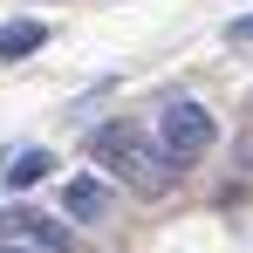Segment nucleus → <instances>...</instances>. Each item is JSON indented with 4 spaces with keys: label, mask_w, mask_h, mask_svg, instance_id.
Masks as SVG:
<instances>
[{
    "label": "nucleus",
    "mask_w": 253,
    "mask_h": 253,
    "mask_svg": "<svg viewBox=\"0 0 253 253\" xmlns=\"http://www.w3.org/2000/svg\"><path fill=\"white\" fill-rule=\"evenodd\" d=\"M0 240L21 247V253H69V233L48 226L42 212H28V206H7V212H0Z\"/></svg>",
    "instance_id": "7ed1b4c3"
},
{
    "label": "nucleus",
    "mask_w": 253,
    "mask_h": 253,
    "mask_svg": "<svg viewBox=\"0 0 253 253\" xmlns=\"http://www.w3.org/2000/svg\"><path fill=\"white\" fill-rule=\"evenodd\" d=\"M89 158H96V165H110L117 178H124V185H137L144 199L171 192V171H178L165 151H158V144H144V137H137L130 124H103L96 137H89Z\"/></svg>",
    "instance_id": "f257e3e1"
},
{
    "label": "nucleus",
    "mask_w": 253,
    "mask_h": 253,
    "mask_svg": "<svg viewBox=\"0 0 253 253\" xmlns=\"http://www.w3.org/2000/svg\"><path fill=\"white\" fill-rule=\"evenodd\" d=\"M226 35H233V42H240V48H253V14H240V21H233Z\"/></svg>",
    "instance_id": "0eeeda50"
},
{
    "label": "nucleus",
    "mask_w": 253,
    "mask_h": 253,
    "mask_svg": "<svg viewBox=\"0 0 253 253\" xmlns=\"http://www.w3.org/2000/svg\"><path fill=\"white\" fill-rule=\"evenodd\" d=\"M158 151H165L171 165L206 158V151H212V117H206V103H192V96L165 103V110H158Z\"/></svg>",
    "instance_id": "f03ea898"
},
{
    "label": "nucleus",
    "mask_w": 253,
    "mask_h": 253,
    "mask_svg": "<svg viewBox=\"0 0 253 253\" xmlns=\"http://www.w3.org/2000/svg\"><path fill=\"white\" fill-rule=\"evenodd\" d=\"M62 206H69V219H89V226H96V219L110 212V192H103L96 178H69V192H62Z\"/></svg>",
    "instance_id": "20e7f679"
},
{
    "label": "nucleus",
    "mask_w": 253,
    "mask_h": 253,
    "mask_svg": "<svg viewBox=\"0 0 253 253\" xmlns=\"http://www.w3.org/2000/svg\"><path fill=\"white\" fill-rule=\"evenodd\" d=\"M0 253H21V247H7V240H0Z\"/></svg>",
    "instance_id": "6e6552de"
},
{
    "label": "nucleus",
    "mask_w": 253,
    "mask_h": 253,
    "mask_svg": "<svg viewBox=\"0 0 253 253\" xmlns=\"http://www.w3.org/2000/svg\"><path fill=\"white\" fill-rule=\"evenodd\" d=\"M42 42H48L42 21H7V28H0V62H21V55H35Z\"/></svg>",
    "instance_id": "39448f33"
},
{
    "label": "nucleus",
    "mask_w": 253,
    "mask_h": 253,
    "mask_svg": "<svg viewBox=\"0 0 253 253\" xmlns=\"http://www.w3.org/2000/svg\"><path fill=\"white\" fill-rule=\"evenodd\" d=\"M48 171H55V158H48V151H14V158H7V171H0V178H7V185H14V192H28V185H42Z\"/></svg>",
    "instance_id": "423d86ee"
}]
</instances>
